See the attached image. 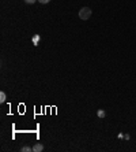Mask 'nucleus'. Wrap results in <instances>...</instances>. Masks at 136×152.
<instances>
[{
    "label": "nucleus",
    "instance_id": "f257e3e1",
    "mask_svg": "<svg viewBox=\"0 0 136 152\" xmlns=\"http://www.w3.org/2000/svg\"><path fill=\"white\" fill-rule=\"evenodd\" d=\"M93 11L90 7H83L80 8V11H79V18L82 19V21H87L90 17H91Z\"/></svg>",
    "mask_w": 136,
    "mask_h": 152
},
{
    "label": "nucleus",
    "instance_id": "f03ea898",
    "mask_svg": "<svg viewBox=\"0 0 136 152\" xmlns=\"http://www.w3.org/2000/svg\"><path fill=\"white\" fill-rule=\"evenodd\" d=\"M33 151L34 152H42L44 151V145L41 144V143H37V144L33 147Z\"/></svg>",
    "mask_w": 136,
    "mask_h": 152
},
{
    "label": "nucleus",
    "instance_id": "7ed1b4c3",
    "mask_svg": "<svg viewBox=\"0 0 136 152\" xmlns=\"http://www.w3.org/2000/svg\"><path fill=\"white\" fill-rule=\"evenodd\" d=\"M97 115H98L99 118H105V111H103V110H98V112H97Z\"/></svg>",
    "mask_w": 136,
    "mask_h": 152
},
{
    "label": "nucleus",
    "instance_id": "20e7f679",
    "mask_svg": "<svg viewBox=\"0 0 136 152\" xmlns=\"http://www.w3.org/2000/svg\"><path fill=\"white\" fill-rule=\"evenodd\" d=\"M0 101H1V103H4V101H6V93H4V92L0 93Z\"/></svg>",
    "mask_w": 136,
    "mask_h": 152
},
{
    "label": "nucleus",
    "instance_id": "39448f33",
    "mask_svg": "<svg viewBox=\"0 0 136 152\" xmlns=\"http://www.w3.org/2000/svg\"><path fill=\"white\" fill-rule=\"evenodd\" d=\"M21 151L22 152H30V151H33V148H30V147H22Z\"/></svg>",
    "mask_w": 136,
    "mask_h": 152
},
{
    "label": "nucleus",
    "instance_id": "423d86ee",
    "mask_svg": "<svg viewBox=\"0 0 136 152\" xmlns=\"http://www.w3.org/2000/svg\"><path fill=\"white\" fill-rule=\"evenodd\" d=\"M36 1H38V0H25V3H27V4H34Z\"/></svg>",
    "mask_w": 136,
    "mask_h": 152
},
{
    "label": "nucleus",
    "instance_id": "0eeeda50",
    "mask_svg": "<svg viewBox=\"0 0 136 152\" xmlns=\"http://www.w3.org/2000/svg\"><path fill=\"white\" fill-rule=\"evenodd\" d=\"M38 1H40L41 4H46V3H49L51 0H38Z\"/></svg>",
    "mask_w": 136,
    "mask_h": 152
},
{
    "label": "nucleus",
    "instance_id": "6e6552de",
    "mask_svg": "<svg viewBox=\"0 0 136 152\" xmlns=\"http://www.w3.org/2000/svg\"><path fill=\"white\" fill-rule=\"evenodd\" d=\"M38 38H40V37H38V36H36V37H34V44H36V43H37V41H38Z\"/></svg>",
    "mask_w": 136,
    "mask_h": 152
}]
</instances>
